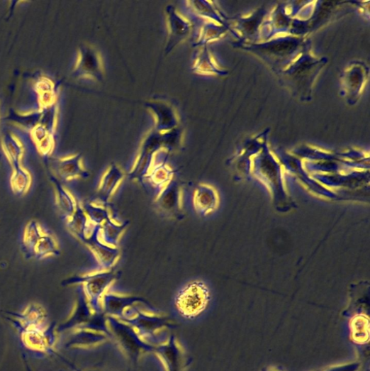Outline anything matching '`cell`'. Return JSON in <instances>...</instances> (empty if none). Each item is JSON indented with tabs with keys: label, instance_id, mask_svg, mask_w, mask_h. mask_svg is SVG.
<instances>
[{
	"label": "cell",
	"instance_id": "cell-5",
	"mask_svg": "<svg viewBox=\"0 0 370 371\" xmlns=\"http://www.w3.org/2000/svg\"><path fill=\"white\" fill-rule=\"evenodd\" d=\"M144 302L138 298L106 294L102 299V309L107 316L121 319L128 309Z\"/></svg>",
	"mask_w": 370,
	"mask_h": 371
},
{
	"label": "cell",
	"instance_id": "cell-1",
	"mask_svg": "<svg viewBox=\"0 0 370 371\" xmlns=\"http://www.w3.org/2000/svg\"><path fill=\"white\" fill-rule=\"evenodd\" d=\"M118 319L135 329L145 343L157 348L169 340V331L176 326L159 313L143 311L136 306L128 309Z\"/></svg>",
	"mask_w": 370,
	"mask_h": 371
},
{
	"label": "cell",
	"instance_id": "cell-6",
	"mask_svg": "<svg viewBox=\"0 0 370 371\" xmlns=\"http://www.w3.org/2000/svg\"><path fill=\"white\" fill-rule=\"evenodd\" d=\"M93 314L87 297L84 294L80 296L78 305L70 318L61 323L57 328V331L62 332L66 330L81 328L88 323Z\"/></svg>",
	"mask_w": 370,
	"mask_h": 371
},
{
	"label": "cell",
	"instance_id": "cell-2",
	"mask_svg": "<svg viewBox=\"0 0 370 371\" xmlns=\"http://www.w3.org/2000/svg\"><path fill=\"white\" fill-rule=\"evenodd\" d=\"M211 299V292L207 285L200 281H194L178 293L175 305L183 318L193 320L205 312Z\"/></svg>",
	"mask_w": 370,
	"mask_h": 371
},
{
	"label": "cell",
	"instance_id": "cell-12",
	"mask_svg": "<svg viewBox=\"0 0 370 371\" xmlns=\"http://www.w3.org/2000/svg\"><path fill=\"white\" fill-rule=\"evenodd\" d=\"M318 371H321V370H318Z\"/></svg>",
	"mask_w": 370,
	"mask_h": 371
},
{
	"label": "cell",
	"instance_id": "cell-4",
	"mask_svg": "<svg viewBox=\"0 0 370 371\" xmlns=\"http://www.w3.org/2000/svg\"><path fill=\"white\" fill-rule=\"evenodd\" d=\"M110 338L104 333L79 328L75 329L65 346L73 349L94 348L106 343Z\"/></svg>",
	"mask_w": 370,
	"mask_h": 371
},
{
	"label": "cell",
	"instance_id": "cell-8",
	"mask_svg": "<svg viewBox=\"0 0 370 371\" xmlns=\"http://www.w3.org/2000/svg\"><path fill=\"white\" fill-rule=\"evenodd\" d=\"M351 340L358 345H364L369 343L370 321L364 314L354 315L349 321Z\"/></svg>",
	"mask_w": 370,
	"mask_h": 371
},
{
	"label": "cell",
	"instance_id": "cell-11",
	"mask_svg": "<svg viewBox=\"0 0 370 371\" xmlns=\"http://www.w3.org/2000/svg\"><path fill=\"white\" fill-rule=\"evenodd\" d=\"M28 371H32V370L28 367Z\"/></svg>",
	"mask_w": 370,
	"mask_h": 371
},
{
	"label": "cell",
	"instance_id": "cell-9",
	"mask_svg": "<svg viewBox=\"0 0 370 371\" xmlns=\"http://www.w3.org/2000/svg\"><path fill=\"white\" fill-rule=\"evenodd\" d=\"M360 367L359 362H351L344 365L332 366L325 371H358Z\"/></svg>",
	"mask_w": 370,
	"mask_h": 371
},
{
	"label": "cell",
	"instance_id": "cell-7",
	"mask_svg": "<svg viewBox=\"0 0 370 371\" xmlns=\"http://www.w3.org/2000/svg\"><path fill=\"white\" fill-rule=\"evenodd\" d=\"M194 204L198 213L204 215L213 213L218 205L215 189L205 184L200 185L195 192Z\"/></svg>",
	"mask_w": 370,
	"mask_h": 371
},
{
	"label": "cell",
	"instance_id": "cell-3",
	"mask_svg": "<svg viewBox=\"0 0 370 371\" xmlns=\"http://www.w3.org/2000/svg\"><path fill=\"white\" fill-rule=\"evenodd\" d=\"M108 323L112 338L132 360H137L146 353L156 351L157 347L145 343L129 324L110 316H108Z\"/></svg>",
	"mask_w": 370,
	"mask_h": 371
},
{
	"label": "cell",
	"instance_id": "cell-10",
	"mask_svg": "<svg viewBox=\"0 0 370 371\" xmlns=\"http://www.w3.org/2000/svg\"><path fill=\"white\" fill-rule=\"evenodd\" d=\"M267 371H279V370L276 369V368H268L267 370Z\"/></svg>",
	"mask_w": 370,
	"mask_h": 371
}]
</instances>
